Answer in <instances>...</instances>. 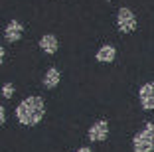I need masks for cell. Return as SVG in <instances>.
<instances>
[{
	"label": "cell",
	"instance_id": "10",
	"mask_svg": "<svg viewBox=\"0 0 154 152\" xmlns=\"http://www.w3.org/2000/svg\"><path fill=\"white\" fill-rule=\"evenodd\" d=\"M12 95H14V85L12 83H4V85H2V97L10 99Z\"/></svg>",
	"mask_w": 154,
	"mask_h": 152
},
{
	"label": "cell",
	"instance_id": "5",
	"mask_svg": "<svg viewBox=\"0 0 154 152\" xmlns=\"http://www.w3.org/2000/svg\"><path fill=\"white\" fill-rule=\"evenodd\" d=\"M107 134H109V125H107V121H97L95 125L89 129V140L91 142H103V140H107Z\"/></svg>",
	"mask_w": 154,
	"mask_h": 152
},
{
	"label": "cell",
	"instance_id": "9",
	"mask_svg": "<svg viewBox=\"0 0 154 152\" xmlns=\"http://www.w3.org/2000/svg\"><path fill=\"white\" fill-rule=\"evenodd\" d=\"M59 79H61V75H59V69L50 67V69L45 71V75H44V87H45V89H54V87L59 83Z\"/></svg>",
	"mask_w": 154,
	"mask_h": 152
},
{
	"label": "cell",
	"instance_id": "7",
	"mask_svg": "<svg viewBox=\"0 0 154 152\" xmlns=\"http://www.w3.org/2000/svg\"><path fill=\"white\" fill-rule=\"evenodd\" d=\"M115 55H117V49L113 48V45H101L99 48V51L95 54V57H97V61L99 63H111L115 59Z\"/></svg>",
	"mask_w": 154,
	"mask_h": 152
},
{
	"label": "cell",
	"instance_id": "12",
	"mask_svg": "<svg viewBox=\"0 0 154 152\" xmlns=\"http://www.w3.org/2000/svg\"><path fill=\"white\" fill-rule=\"evenodd\" d=\"M75 152H91V148H87V146H81L79 150H75Z\"/></svg>",
	"mask_w": 154,
	"mask_h": 152
},
{
	"label": "cell",
	"instance_id": "4",
	"mask_svg": "<svg viewBox=\"0 0 154 152\" xmlns=\"http://www.w3.org/2000/svg\"><path fill=\"white\" fill-rule=\"evenodd\" d=\"M138 101L144 111H154V81L144 83L138 89Z\"/></svg>",
	"mask_w": 154,
	"mask_h": 152
},
{
	"label": "cell",
	"instance_id": "6",
	"mask_svg": "<svg viewBox=\"0 0 154 152\" xmlns=\"http://www.w3.org/2000/svg\"><path fill=\"white\" fill-rule=\"evenodd\" d=\"M22 32H24V26L18 22V20H12V22L6 26V30H4L6 42H18L20 38H22Z\"/></svg>",
	"mask_w": 154,
	"mask_h": 152
},
{
	"label": "cell",
	"instance_id": "1",
	"mask_svg": "<svg viewBox=\"0 0 154 152\" xmlns=\"http://www.w3.org/2000/svg\"><path fill=\"white\" fill-rule=\"evenodd\" d=\"M45 105L42 97H28L16 107V119L26 126H34L44 119Z\"/></svg>",
	"mask_w": 154,
	"mask_h": 152
},
{
	"label": "cell",
	"instance_id": "11",
	"mask_svg": "<svg viewBox=\"0 0 154 152\" xmlns=\"http://www.w3.org/2000/svg\"><path fill=\"white\" fill-rule=\"evenodd\" d=\"M0 123H2V125L6 123V109L4 107H0Z\"/></svg>",
	"mask_w": 154,
	"mask_h": 152
},
{
	"label": "cell",
	"instance_id": "3",
	"mask_svg": "<svg viewBox=\"0 0 154 152\" xmlns=\"http://www.w3.org/2000/svg\"><path fill=\"white\" fill-rule=\"evenodd\" d=\"M117 26L119 30L122 32V34H131V32L136 30V16L134 12H132L131 8H127V6H122L121 10H119L117 14Z\"/></svg>",
	"mask_w": 154,
	"mask_h": 152
},
{
	"label": "cell",
	"instance_id": "2",
	"mask_svg": "<svg viewBox=\"0 0 154 152\" xmlns=\"http://www.w3.org/2000/svg\"><path fill=\"white\" fill-rule=\"evenodd\" d=\"M132 150L134 152H152L154 150V123H146L144 129L134 134Z\"/></svg>",
	"mask_w": 154,
	"mask_h": 152
},
{
	"label": "cell",
	"instance_id": "8",
	"mask_svg": "<svg viewBox=\"0 0 154 152\" xmlns=\"http://www.w3.org/2000/svg\"><path fill=\"white\" fill-rule=\"evenodd\" d=\"M40 48L44 49L45 54H55L57 48H59V42H57V38H55L54 34H45V36L40 40Z\"/></svg>",
	"mask_w": 154,
	"mask_h": 152
}]
</instances>
